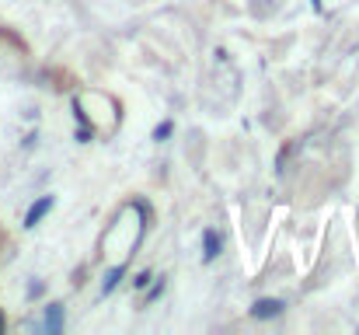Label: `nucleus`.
Wrapping results in <instances>:
<instances>
[{"label":"nucleus","instance_id":"nucleus-9","mask_svg":"<svg viewBox=\"0 0 359 335\" xmlns=\"http://www.w3.org/2000/svg\"><path fill=\"white\" fill-rule=\"evenodd\" d=\"M0 332H4V315H0Z\"/></svg>","mask_w":359,"mask_h":335},{"label":"nucleus","instance_id":"nucleus-7","mask_svg":"<svg viewBox=\"0 0 359 335\" xmlns=\"http://www.w3.org/2000/svg\"><path fill=\"white\" fill-rule=\"evenodd\" d=\"M171 133H175V122H171V119H164V122L154 129V140H168Z\"/></svg>","mask_w":359,"mask_h":335},{"label":"nucleus","instance_id":"nucleus-6","mask_svg":"<svg viewBox=\"0 0 359 335\" xmlns=\"http://www.w3.org/2000/svg\"><path fill=\"white\" fill-rule=\"evenodd\" d=\"M161 294H164V280H150V287H147V297H143V304H154V301H161Z\"/></svg>","mask_w":359,"mask_h":335},{"label":"nucleus","instance_id":"nucleus-8","mask_svg":"<svg viewBox=\"0 0 359 335\" xmlns=\"http://www.w3.org/2000/svg\"><path fill=\"white\" fill-rule=\"evenodd\" d=\"M150 280H154V272H147V269H143V272H136L133 287H136V290H147V287H150Z\"/></svg>","mask_w":359,"mask_h":335},{"label":"nucleus","instance_id":"nucleus-5","mask_svg":"<svg viewBox=\"0 0 359 335\" xmlns=\"http://www.w3.org/2000/svg\"><path fill=\"white\" fill-rule=\"evenodd\" d=\"M122 276H126V265H116V269H109V272H105V280H102V294H105V297L119 287Z\"/></svg>","mask_w":359,"mask_h":335},{"label":"nucleus","instance_id":"nucleus-4","mask_svg":"<svg viewBox=\"0 0 359 335\" xmlns=\"http://www.w3.org/2000/svg\"><path fill=\"white\" fill-rule=\"evenodd\" d=\"M220 255V234L217 230H203V262H213Z\"/></svg>","mask_w":359,"mask_h":335},{"label":"nucleus","instance_id":"nucleus-1","mask_svg":"<svg viewBox=\"0 0 359 335\" xmlns=\"http://www.w3.org/2000/svg\"><path fill=\"white\" fill-rule=\"evenodd\" d=\"M276 315H283V301H276V297L255 301V308H251V318H258V322H265V318H276Z\"/></svg>","mask_w":359,"mask_h":335},{"label":"nucleus","instance_id":"nucleus-2","mask_svg":"<svg viewBox=\"0 0 359 335\" xmlns=\"http://www.w3.org/2000/svg\"><path fill=\"white\" fill-rule=\"evenodd\" d=\"M53 203H56L53 196H42L39 203H32V206H28V214H25V227H35V223H39L46 214H49V210H53Z\"/></svg>","mask_w":359,"mask_h":335},{"label":"nucleus","instance_id":"nucleus-3","mask_svg":"<svg viewBox=\"0 0 359 335\" xmlns=\"http://www.w3.org/2000/svg\"><path fill=\"white\" fill-rule=\"evenodd\" d=\"M46 332L49 335L63 332V304H49L46 308Z\"/></svg>","mask_w":359,"mask_h":335}]
</instances>
